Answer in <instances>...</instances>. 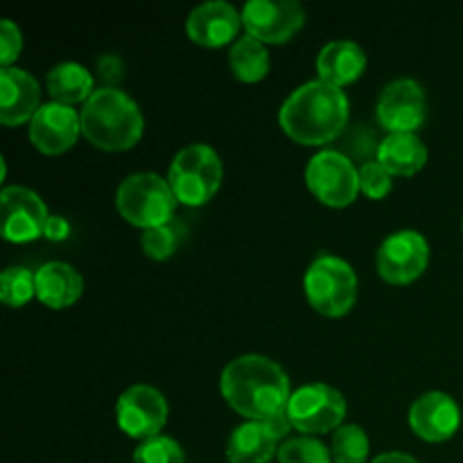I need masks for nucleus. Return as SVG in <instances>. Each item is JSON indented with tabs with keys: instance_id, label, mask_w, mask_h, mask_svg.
<instances>
[{
	"instance_id": "f8f14e48",
	"label": "nucleus",
	"mask_w": 463,
	"mask_h": 463,
	"mask_svg": "<svg viewBox=\"0 0 463 463\" xmlns=\"http://www.w3.org/2000/svg\"><path fill=\"white\" fill-rule=\"evenodd\" d=\"M428 102H425L423 86L416 80L389 81L378 98V120L389 134H405L423 125Z\"/></svg>"
},
{
	"instance_id": "c756f323",
	"label": "nucleus",
	"mask_w": 463,
	"mask_h": 463,
	"mask_svg": "<svg viewBox=\"0 0 463 463\" xmlns=\"http://www.w3.org/2000/svg\"><path fill=\"white\" fill-rule=\"evenodd\" d=\"M21 48L23 34L18 25L9 21V18H3L0 21V63H3V68H7L18 57Z\"/></svg>"
},
{
	"instance_id": "a211bd4d",
	"label": "nucleus",
	"mask_w": 463,
	"mask_h": 463,
	"mask_svg": "<svg viewBox=\"0 0 463 463\" xmlns=\"http://www.w3.org/2000/svg\"><path fill=\"white\" fill-rule=\"evenodd\" d=\"M280 437L267 420H247L231 432L226 443L229 463H269L279 455Z\"/></svg>"
},
{
	"instance_id": "1a4fd4ad",
	"label": "nucleus",
	"mask_w": 463,
	"mask_h": 463,
	"mask_svg": "<svg viewBox=\"0 0 463 463\" xmlns=\"http://www.w3.org/2000/svg\"><path fill=\"white\" fill-rule=\"evenodd\" d=\"M430 260L428 240L419 231H396L378 249V271L387 283L405 285L419 279Z\"/></svg>"
},
{
	"instance_id": "6e6552de",
	"label": "nucleus",
	"mask_w": 463,
	"mask_h": 463,
	"mask_svg": "<svg viewBox=\"0 0 463 463\" xmlns=\"http://www.w3.org/2000/svg\"><path fill=\"white\" fill-rule=\"evenodd\" d=\"M306 184L319 202L328 206H348L360 193V170L337 149L315 154L306 167Z\"/></svg>"
},
{
	"instance_id": "0eeeda50",
	"label": "nucleus",
	"mask_w": 463,
	"mask_h": 463,
	"mask_svg": "<svg viewBox=\"0 0 463 463\" xmlns=\"http://www.w3.org/2000/svg\"><path fill=\"white\" fill-rule=\"evenodd\" d=\"M346 401L337 389L324 383L303 384L289 396L288 419L303 434H321L342 428Z\"/></svg>"
},
{
	"instance_id": "6ab92c4d",
	"label": "nucleus",
	"mask_w": 463,
	"mask_h": 463,
	"mask_svg": "<svg viewBox=\"0 0 463 463\" xmlns=\"http://www.w3.org/2000/svg\"><path fill=\"white\" fill-rule=\"evenodd\" d=\"M81 292H84V279L68 262L52 260L36 269V298L43 306L61 310L72 306Z\"/></svg>"
},
{
	"instance_id": "9d476101",
	"label": "nucleus",
	"mask_w": 463,
	"mask_h": 463,
	"mask_svg": "<svg viewBox=\"0 0 463 463\" xmlns=\"http://www.w3.org/2000/svg\"><path fill=\"white\" fill-rule=\"evenodd\" d=\"M118 425L134 439L158 437L167 420V401L158 389L149 384H134L127 389L116 405Z\"/></svg>"
},
{
	"instance_id": "f3484780",
	"label": "nucleus",
	"mask_w": 463,
	"mask_h": 463,
	"mask_svg": "<svg viewBox=\"0 0 463 463\" xmlns=\"http://www.w3.org/2000/svg\"><path fill=\"white\" fill-rule=\"evenodd\" d=\"M39 98V84L30 72L12 66L0 71V122L5 127L32 120L41 109Z\"/></svg>"
},
{
	"instance_id": "20e7f679",
	"label": "nucleus",
	"mask_w": 463,
	"mask_h": 463,
	"mask_svg": "<svg viewBox=\"0 0 463 463\" xmlns=\"http://www.w3.org/2000/svg\"><path fill=\"white\" fill-rule=\"evenodd\" d=\"M176 194L170 181L154 172H136L129 175L116 193V203L127 222L143 229L161 226L172 222L176 208Z\"/></svg>"
},
{
	"instance_id": "423d86ee",
	"label": "nucleus",
	"mask_w": 463,
	"mask_h": 463,
	"mask_svg": "<svg viewBox=\"0 0 463 463\" xmlns=\"http://www.w3.org/2000/svg\"><path fill=\"white\" fill-rule=\"evenodd\" d=\"M303 288L317 312L326 317H342L355 306L357 276L346 260L324 253L307 267Z\"/></svg>"
},
{
	"instance_id": "9b49d317",
	"label": "nucleus",
	"mask_w": 463,
	"mask_h": 463,
	"mask_svg": "<svg viewBox=\"0 0 463 463\" xmlns=\"http://www.w3.org/2000/svg\"><path fill=\"white\" fill-rule=\"evenodd\" d=\"M303 21L306 12L297 0H249L242 7L247 34L262 43H283L301 30Z\"/></svg>"
},
{
	"instance_id": "7ed1b4c3",
	"label": "nucleus",
	"mask_w": 463,
	"mask_h": 463,
	"mask_svg": "<svg viewBox=\"0 0 463 463\" xmlns=\"http://www.w3.org/2000/svg\"><path fill=\"white\" fill-rule=\"evenodd\" d=\"M81 134L99 149L120 152L138 143L143 136V113L134 98L120 89L104 86L84 102L80 113Z\"/></svg>"
},
{
	"instance_id": "cd10ccee",
	"label": "nucleus",
	"mask_w": 463,
	"mask_h": 463,
	"mask_svg": "<svg viewBox=\"0 0 463 463\" xmlns=\"http://www.w3.org/2000/svg\"><path fill=\"white\" fill-rule=\"evenodd\" d=\"M134 463H185V455L175 439L158 434L136 448Z\"/></svg>"
},
{
	"instance_id": "2f4dec72",
	"label": "nucleus",
	"mask_w": 463,
	"mask_h": 463,
	"mask_svg": "<svg viewBox=\"0 0 463 463\" xmlns=\"http://www.w3.org/2000/svg\"><path fill=\"white\" fill-rule=\"evenodd\" d=\"M373 463H420L414 459L411 455H405V452H384V455L375 457Z\"/></svg>"
},
{
	"instance_id": "39448f33",
	"label": "nucleus",
	"mask_w": 463,
	"mask_h": 463,
	"mask_svg": "<svg viewBox=\"0 0 463 463\" xmlns=\"http://www.w3.org/2000/svg\"><path fill=\"white\" fill-rule=\"evenodd\" d=\"M176 199L188 206H202L222 184V158L211 145L193 143L176 152L167 175Z\"/></svg>"
},
{
	"instance_id": "4468645a",
	"label": "nucleus",
	"mask_w": 463,
	"mask_h": 463,
	"mask_svg": "<svg viewBox=\"0 0 463 463\" xmlns=\"http://www.w3.org/2000/svg\"><path fill=\"white\" fill-rule=\"evenodd\" d=\"M81 131V118L71 104L45 102L30 120V140L45 154H61L72 147Z\"/></svg>"
},
{
	"instance_id": "bb28decb",
	"label": "nucleus",
	"mask_w": 463,
	"mask_h": 463,
	"mask_svg": "<svg viewBox=\"0 0 463 463\" xmlns=\"http://www.w3.org/2000/svg\"><path fill=\"white\" fill-rule=\"evenodd\" d=\"M330 450L312 437H294L288 439L279 448L280 463H330Z\"/></svg>"
},
{
	"instance_id": "dca6fc26",
	"label": "nucleus",
	"mask_w": 463,
	"mask_h": 463,
	"mask_svg": "<svg viewBox=\"0 0 463 463\" xmlns=\"http://www.w3.org/2000/svg\"><path fill=\"white\" fill-rule=\"evenodd\" d=\"M242 14L226 0H208L197 5L185 21L188 36L199 45L206 48H220V45L233 41L238 34Z\"/></svg>"
},
{
	"instance_id": "ddd939ff",
	"label": "nucleus",
	"mask_w": 463,
	"mask_h": 463,
	"mask_svg": "<svg viewBox=\"0 0 463 463\" xmlns=\"http://www.w3.org/2000/svg\"><path fill=\"white\" fill-rule=\"evenodd\" d=\"M3 199V235L9 242H32L43 235L48 224V208L43 199L23 185H7Z\"/></svg>"
},
{
	"instance_id": "f03ea898",
	"label": "nucleus",
	"mask_w": 463,
	"mask_h": 463,
	"mask_svg": "<svg viewBox=\"0 0 463 463\" xmlns=\"http://www.w3.org/2000/svg\"><path fill=\"white\" fill-rule=\"evenodd\" d=\"M280 127L301 145H324L337 138L348 122V98L339 86L312 80L283 102Z\"/></svg>"
},
{
	"instance_id": "c85d7f7f",
	"label": "nucleus",
	"mask_w": 463,
	"mask_h": 463,
	"mask_svg": "<svg viewBox=\"0 0 463 463\" xmlns=\"http://www.w3.org/2000/svg\"><path fill=\"white\" fill-rule=\"evenodd\" d=\"M360 190L371 199L387 197L392 190V172L375 158V161L362 163L360 167Z\"/></svg>"
},
{
	"instance_id": "4be33fe9",
	"label": "nucleus",
	"mask_w": 463,
	"mask_h": 463,
	"mask_svg": "<svg viewBox=\"0 0 463 463\" xmlns=\"http://www.w3.org/2000/svg\"><path fill=\"white\" fill-rule=\"evenodd\" d=\"M48 90L54 102L71 104V107L77 102H86L95 93L93 75L81 63L61 61L48 72Z\"/></svg>"
},
{
	"instance_id": "aec40b11",
	"label": "nucleus",
	"mask_w": 463,
	"mask_h": 463,
	"mask_svg": "<svg viewBox=\"0 0 463 463\" xmlns=\"http://www.w3.org/2000/svg\"><path fill=\"white\" fill-rule=\"evenodd\" d=\"M364 68L366 52L355 41H330L328 45L321 48L319 57H317L319 80L339 86V89L344 84L355 81L364 72Z\"/></svg>"
},
{
	"instance_id": "a878e982",
	"label": "nucleus",
	"mask_w": 463,
	"mask_h": 463,
	"mask_svg": "<svg viewBox=\"0 0 463 463\" xmlns=\"http://www.w3.org/2000/svg\"><path fill=\"white\" fill-rule=\"evenodd\" d=\"M181 240V229L175 220L167 222V224L152 226V229L143 231V238H140V244H143V251L147 253L154 260H167L172 253L176 251Z\"/></svg>"
},
{
	"instance_id": "5701e85b",
	"label": "nucleus",
	"mask_w": 463,
	"mask_h": 463,
	"mask_svg": "<svg viewBox=\"0 0 463 463\" xmlns=\"http://www.w3.org/2000/svg\"><path fill=\"white\" fill-rule=\"evenodd\" d=\"M229 63L235 77H240L242 81H258L269 71V52L262 41L251 34H244L231 48Z\"/></svg>"
},
{
	"instance_id": "f257e3e1",
	"label": "nucleus",
	"mask_w": 463,
	"mask_h": 463,
	"mask_svg": "<svg viewBox=\"0 0 463 463\" xmlns=\"http://www.w3.org/2000/svg\"><path fill=\"white\" fill-rule=\"evenodd\" d=\"M226 402L249 420H269L288 411L289 378L274 360L240 355L224 366L220 380Z\"/></svg>"
},
{
	"instance_id": "7c9ffc66",
	"label": "nucleus",
	"mask_w": 463,
	"mask_h": 463,
	"mask_svg": "<svg viewBox=\"0 0 463 463\" xmlns=\"http://www.w3.org/2000/svg\"><path fill=\"white\" fill-rule=\"evenodd\" d=\"M68 233H71V224H68L66 217L61 215L48 217V224H45V231H43L45 238L54 240V242H61V240L68 238Z\"/></svg>"
},
{
	"instance_id": "393cba45",
	"label": "nucleus",
	"mask_w": 463,
	"mask_h": 463,
	"mask_svg": "<svg viewBox=\"0 0 463 463\" xmlns=\"http://www.w3.org/2000/svg\"><path fill=\"white\" fill-rule=\"evenodd\" d=\"M36 294V274L25 267H9L0 276V298L5 306L21 307Z\"/></svg>"
},
{
	"instance_id": "2eb2a0df",
	"label": "nucleus",
	"mask_w": 463,
	"mask_h": 463,
	"mask_svg": "<svg viewBox=\"0 0 463 463\" xmlns=\"http://www.w3.org/2000/svg\"><path fill=\"white\" fill-rule=\"evenodd\" d=\"M410 425L425 441H446L455 437L461 425V410L452 396L443 392H428L410 407Z\"/></svg>"
},
{
	"instance_id": "b1692460",
	"label": "nucleus",
	"mask_w": 463,
	"mask_h": 463,
	"mask_svg": "<svg viewBox=\"0 0 463 463\" xmlns=\"http://www.w3.org/2000/svg\"><path fill=\"white\" fill-rule=\"evenodd\" d=\"M330 455L335 463H364L369 457V437L360 425H342L335 430Z\"/></svg>"
},
{
	"instance_id": "412c9836",
	"label": "nucleus",
	"mask_w": 463,
	"mask_h": 463,
	"mask_svg": "<svg viewBox=\"0 0 463 463\" xmlns=\"http://www.w3.org/2000/svg\"><path fill=\"white\" fill-rule=\"evenodd\" d=\"M378 161L387 167L392 175L411 176L428 161V147L414 131L405 134H389L378 145Z\"/></svg>"
}]
</instances>
